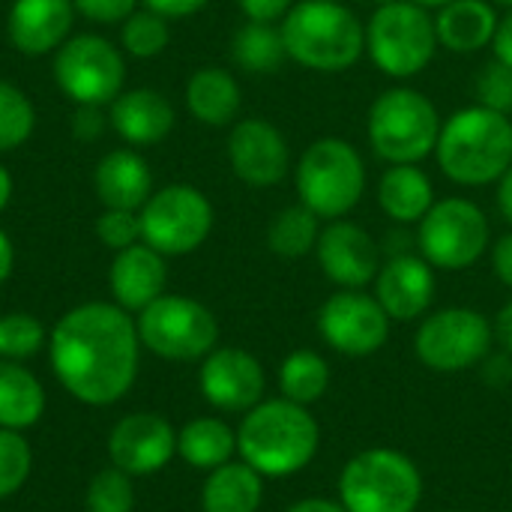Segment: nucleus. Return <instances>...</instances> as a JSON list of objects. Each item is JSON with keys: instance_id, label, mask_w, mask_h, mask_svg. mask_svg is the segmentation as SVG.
Returning <instances> with one entry per match:
<instances>
[{"instance_id": "49530a36", "label": "nucleus", "mask_w": 512, "mask_h": 512, "mask_svg": "<svg viewBox=\"0 0 512 512\" xmlns=\"http://www.w3.org/2000/svg\"><path fill=\"white\" fill-rule=\"evenodd\" d=\"M492 48H495V60L507 63L512 69V9H507V15H501Z\"/></svg>"}, {"instance_id": "bb28decb", "label": "nucleus", "mask_w": 512, "mask_h": 512, "mask_svg": "<svg viewBox=\"0 0 512 512\" xmlns=\"http://www.w3.org/2000/svg\"><path fill=\"white\" fill-rule=\"evenodd\" d=\"M264 504V477L243 459H231L201 486V512H258Z\"/></svg>"}, {"instance_id": "4d7b16f0", "label": "nucleus", "mask_w": 512, "mask_h": 512, "mask_svg": "<svg viewBox=\"0 0 512 512\" xmlns=\"http://www.w3.org/2000/svg\"><path fill=\"white\" fill-rule=\"evenodd\" d=\"M456 512H465V510H456Z\"/></svg>"}, {"instance_id": "8fccbe9b", "label": "nucleus", "mask_w": 512, "mask_h": 512, "mask_svg": "<svg viewBox=\"0 0 512 512\" xmlns=\"http://www.w3.org/2000/svg\"><path fill=\"white\" fill-rule=\"evenodd\" d=\"M495 198H498V210H501V216H504V219L512 225V165L507 168V174L498 180V192H495Z\"/></svg>"}, {"instance_id": "7ed1b4c3", "label": "nucleus", "mask_w": 512, "mask_h": 512, "mask_svg": "<svg viewBox=\"0 0 512 512\" xmlns=\"http://www.w3.org/2000/svg\"><path fill=\"white\" fill-rule=\"evenodd\" d=\"M435 159L459 186L498 183L512 165V117L477 102L453 111L441 123Z\"/></svg>"}, {"instance_id": "aec40b11", "label": "nucleus", "mask_w": 512, "mask_h": 512, "mask_svg": "<svg viewBox=\"0 0 512 512\" xmlns=\"http://www.w3.org/2000/svg\"><path fill=\"white\" fill-rule=\"evenodd\" d=\"M168 264L165 255L150 249L144 240L117 252L108 270V291L114 303L126 312H141L165 294Z\"/></svg>"}, {"instance_id": "4be33fe9", "label": "nucleus", "mask_w": 512, "mask_h": 512, "mask_svg": "<svg viewBox=\"0 0 512 512\" xmlns=\"http://www.w3.org/2000/svg\"><path fill=\"white\" fill-rule=\"evenodd\" d=\"M111 126L135 147H153L174 129V105L153 87L120 93L111 102Z\"/></svg>"}, {"instance_id": "6e6552de", "label": "nucleus", "mask_w": 512, "mask_h": 512, "mask_svg": "<svg viewBox=\"0 0 512 512\" xmlns=\"http://www.w3.org/2000/svg\"><path fill=\"white\" fill-rule=\"evenodd\" d=\"M435 15L414 0L375 6L366 24V54L375 69L393 81L417 78L438 54Z\"/></svg>"}, {"instance_id": "4c0bfd02", "label": "nucleus", "mask_w": 512, "mask_h": 512, "mask_svg": "<svg viewBox=\"0 0 512 512\" xmlns=\"http://www.w3.org/2000/svg\"><path fill=\"white\" fill-rule=\"evenodd\" d=\"M477 105H486L498 114H512V69L501 60H492L480 69L474 81Z\"/></svg>"}, {"instance_id": "603ef678", "label": "nucleus", "mask_w": 512, "mask_h": 512, "mask_svg": "<svg viewBox=\"0 0 512 512\" xmlns=\"http://www.w3.org/2000/svg\"><path fill=\"white\" fill-rule=\"evenodd\" d=\"M9 198H12V177H9V171L0 165V210L9 204Z\"/></svg>"}, {"instance_id": "423d86ee", "label": "nucleus", "mask_w": 512, "mask_h": 512, "mask_svg": "<svg viewBox=\"0 0 512 512\" xmlns=\"http://www.w3.org/2000/svg\"><path fill=\"white\" fill-rule=\"evenodd\" d=\"M441 123L435 102L402 84L375 96L366 117V135L375 156L387 165H420L426 156H435Z\"/></svg>"}, {"instance_id": "37998d69", "label": "nucleus", "mask_w": 512, "mask_h": 512, "mask_svg": "<svg viewBox=\"0 0 512 512\" xmlns=\"http://www.w3.org/2000/svg\"><path fill=\"white\" fill-rule=\"evenodd\" d=\"M480 375L489 387H507L512 384V354L507 351H492L483 363H480Z\"/></svg>"}, {"instance_id": "c03bdc74", "label": "nucleus", "mask_w": 512, "mask_h": 512, "mask_svg": "<svg viewBox=\"0 0 512 512\" xmlns=\"http://www.w3.org/2000/svg\"><path fill=\"white\" fill-rule=\"evenodd\" d=\"M489 258H492V270H495L498 282L512 291V231H507L504 237H498L492 243Z\"/></svg>"}, {"instance_id": "58836bf2", "label": "nucleus", "mask_w": 512, "mask_h": 512, "mask_svg": "<svg viewBox=\"0 0 512 512\" xmlns=\"http://www.w3.org/2000/svg\"><path fill=\"white\" fill-rule=\"evenodd\" d=\"M96 237L114 249L123 252L135 243H141V216L135 210H108L96 219Z\"/></svg>"}, {"instance_id": "09e8293b", "label": "nucleus", "mask_w": 512, "mask_h": 512, "mask_svg": "<svg viewBox=\"0 0 512 512\" xmlns=\"http://www.w3.org/2000/svg\"><path fill=\"white\" fill-rule=\"evenodd\" d=\"M285 512H348V510L339 504V498H336V501H330V498H303V501H294V504H291Z\"/></svg>"}, {"instance_id": "6ab92c4d", "label": "nucleus", "mask_w": 512, "mask_h": 512, "mask_svg": "<svg viewBox=\"0 0 512 512\" xmlns=\"http://www.w3.org/2000/svg\"><path fill=\"white\" fill-rule=\"evenodd\" d=\"M438 270L420 252L387 255L375 276V297L390 321H420L429 315L438 294Z\"/></svg>"}, {"instance_id": "a19ab883", "label": "nucleus", "mask_w": 512, "mask_h": 512, "mask_svg": "<svg viewBox=\"0 0 512 512\" xmlns=\"http://www.w3.org/2000/svg\"><path fill=\"white\" fill-rule=\"evenodd\" d=\"M294 3L297 0H237L246 21H270V24H279Z\"/></svg>"}, {"instance_id": "412c9836", "label": "nucleus", "mask_w": 512, "mask_h": 512, "mask_svg": "<svg viewBox=\"0 0 512 512\" xmlns=\"http://www.w3.org/2000/svg\"><path fill=\"white\" fill-rule=\"evenodd\" d=\"M72 0H15L9 9V39L21 54L57 51L72 30Z\"/></svg>"}, {"instance_id": "f3484780", "label": "nucleus", "mask_w": 512, "mask_h": 512, "mask_svg": "<svg viewBox=\"0 0 512 512\" xmlns=\"http://www.w3.org/2000/svg\"><path fill=\"white\" fill-rule=\"evenodd\" d=\"M315 261L336 288L366 291L384 264V252L363 225L351 219H333L321 228Z\"/></svg>"}, {"instance_id": "5701e85b", "label": "nucleus", "mask_w": 512, "mask_h": 512, "mask_svg": "<svg viewBox=\"0 0 512 512\" xmlns=\"http://www.w3.org/2000/svg\"><path fill=\"white\" fill-rule=\"evenodd\" d=\"M93 186L108 210H141L153 195L150 165L135 150H111L93 171Z\"/></svg>"}, {"instance_id": "c85d7f7f", "label": "nucleus", "mask_w": 512, "mask_h": 512, "mask_svg": "<svg viewBox=\"0 0 512 512\" xmlns=\"http://www.w3.org/2000/svg\"><path fill=\"white\" fill-rule=\"evenodd\" d=\"M177 456L207 474L237 456V429L219 417H195L177 429Z\"/></svg>"}, {"instance_id": "9d476101", "label": "nucleus", "mask_w": 512, "mask_h": 512, "mask_svg": "<svg viewBox=\"0 0 512 512\" xmlns=\"http://www.w3.org/2000/svg\"><path fill=\"white\" fill-rule=\"evenodd\" d=\"M492 246V225L486 210L462 195H450L432 204L417 225V252L435 270H468Z\"/></svg>"}, {"instance_id": "20e7f679", "label": "nucleus", "mask_w": 512, "mask_h": 512, "mask_svg": "<svg viewBox=\"0 0 512 512\" xmlns=\"http://www.w3.org/2000/svg\"><path fill=\"white\" fill-rule=\"evenodd\" d=\"M279 27L288 60L312 72L336 75L366 54V24L339 0H297Z\"/></svg>"}, {"instance_id": "f8f14e48", "label": "nucleus", "mask_w": 512, "mask_h": 512, "mask_svg": "<svg viewBox=\"0 0 512 512\" xmlns=\"http://www.w3.org/2000/svg\"><path fill=\"white\" fill-rule=\"evenodd\" d=\"M138 216L141 240L165 258L201 249L213 231V204L189 183H171L153 192Z\"/></svg>"}, {"instance_id": "72a5a7b5", "label": "nucleus", "mask_w": 512, "mask_h": 512, "mask_svg": "<svg viewBox=\"0 0 512 512\" xmlns=\"http://www.w3.org/2000/svg\"><path fill=\"white\" fill-rule=\"evenodd\" d=\"M135 477L108 465L96 471L84 492V512H135Z\"/></svg>"}, {"instance_id": "f03ea898", "label": "nucleus", "mask_w": 512, "mask_h": 512, "mask_svg": "<svg viewBox=\"0 0 512 512\" xmlns=\"http://www.w3.org/2000/svg\"><path fill=\"white\" fill-rule=\"evenodd\" d=\"M321 450V426L309 408L282 396L258 402L237 426V456L264 480L306 471Z\"/></svg>"}, {"instance_id": "f257e3e1", "label": "nucleus", "mask_w": 512, "mask_h": 512, "mask_svg": "<svg viewBox=\"0 0 512 512\" xmlns=\"http://www.w3.org/2000/svg\"><path fill=\"white\" fill-rule=\"evenodd\" d=\"M48 360L54 378L75 402L87 408L117 405L138 378V324L117 303H81L51 327Z\"/></svg>"}, {"instance_id": "cd10ccee", "label": "nucleus", "mask_w": 512, "mask_h": 512, "mask_svg": "<svg viewBox=\"0 0 512 512\" xmlns=\"http://www.w3.org/2000/svg\"><path fill=\"white\" fill-rule=\"evenodd\" d=\"M42 381L15 360H0V429L27 432L45 414Z\"/></svg>"}, {"instance_id": "dca6fc26", "label": "nucleus", "mask_w": 512, "mask_h": 512, "mask_svg": "<svg viewBox=\"0 0 512 512\" xmlns=\"http://www.w3.org/2000/svg\"><path fill=\"white\" fill-rule=\"evenodd\" d=\"M177 456V429L153 411H132L108 432V462L129 477H153Z\"/></svg>"}, {"instance_id": "a211bd4d", "label": "nucleus", "mask_w": 512, "mask_h": 512, "mask_svg": "<svg viewBox=\"0 0 512 512\" xmlns=\"http://www.w3.org/2000/svg\"><path fill=\"white\" fill-rule=\"evenodd\" d=\"M228 162L237 180L255 189H267L282 183L291 171V147L270 120L246 117L231 126Z\"/></svg>"}, {"instance_id": "7c9ffc66", "label": "nucleus", "mask_w": 512, "mask_h": 512, "mask_svg": "<svg viewBox=\"0 0 512 512\" xmlns=\"http://www.w3.org/2000/svg\"><path fill=\"white\" fill-rule=\"evenodd\" d=\"M276 384H279V396L282 399L297 402L303 408H312V405H318L327 396V387H330V363L318 351L297 348V351H291L282 360L279 375H276Z\"/></svg>"}, {"instance_id": "a18cd8bd", "label": "nucleus", "mask_w": 512, "mask_h": 512, "mask_svg": "<svg viewBox=\"0 0 512 512\" xmlns=\"http://www.w3.org/2000/svg\"><path fill=\"white\" fill-rule=\"evenodd\" d=\"M210 0H144L147 9L165 15V18H186V15H195L207 6Z\"/></svg>"}, {"instance_id": "79ce46f5", "label": "nucleus", "mask_w": 512, "mask_h": 512, "mask_svg": "<svg viewBox=\"0 0 512 512\" xmlns=\"http://www.w3.org/2000/svg\"><path fill=\"white\" fill-rule=\"evenodd\" d=\"M105 129V117L99 111V105H78L75 108V117H72V135L78 141H93L99 138Z\"/></svg>"}, {"instance_id": "a878e982", "label": "nucleus", "mask_w": 512, "mask_h": 512, "mask_svg": "<svg viewBox=\"0 0 512 512\" xmlns=\"http://www.w3.org/2000/svg\"><path fill=\"white\" fill-rule=\"evenodd\" d=\"M243 93L237 78L222 66H201L186 81V108L204 126H231L240 114Z\"/></svg>"}, {"instance_id": "473e14b6", "label": "nucleus", "mask_w": 512, "mask_h": 512, "mask_svg": "<svg viewBox=\"0 0 512 512\" xmlns=\"http://www.w3.org/2000/svg\"><path fill=\"white\" fill-rule=\"evenodd\" d=\"M48 345L45 324L30 312L0 315V360L24 363Z\"/></svg>"}, {"instance_id": "de8ad7c7", "label": "nucleus", "mask_w": 512, "mask_h": 512, "mask_svg": "<svg viewBox=\"0 0 512 512\" xmlns=\"http://www.w3.org/2000/svg\"><path fill=\"white\" fill-rule=\"evenodd\" d=\"M492 336H495V345H498L501 351L512 354V300L510 303H504V306L498 309V315L492 318Z\"/></svg>"}, {"instance_id": "4468645a", "label": "nucleus", "mask_w": 512, "mask_h": 512, "mask_svg": "<svg viewBox=\"0 0 512 512\" xmlns=\"http://www.w3.org/2000/svg\"><path fill=\"white\" fill-rule=\"evenodd\" d=\"M390 315L369 291L339 288L318 309V336L342 357H372L390 339Z\"/></svg>"}, {"instance_id": "9b49d317", "label": "nucleus", "mask_w": 512, "mask_h": 512, "mask_svg": "<svg viewBox=\"0 0 512 512\" xmlns=\"http://www.w3.org/2000/svg\"><path fill=\"white\" fill-rule=\"evenodd\" d=\"M495 348L492 321L471 306H444L420 318L414 336L417 360L444 375L477 369Z\"/></svg>"}, {"instance_id": "ddd939ff", "label": "nucleus", "mask_w": 512, "mask_h": 512, "mask_svg": "<svg viewBox=\"0 0 512 512\" xmlns=\"http://www.w3.org/2000/svg\"><path fill=\"white\" fill-rule=\"evenodd\" d=\"M54 78L75 105H111L126 81L123 54L105 36H72L54 54Z\"/></svg>"}, {"instance_id": "e433bc0d", "label": "nucleus", "mask_w": 512, "mask_h": 512, "mask_svg": "<svg viewBox=\"0 0 512 512\" xmlns=\"http://www.w3.org/2000/svg\"><path fill=\"white\" fill-rule=\"evenodd\" d=\"M33 471V450L24 432L0 429V501L18 495Z\"/></svg>"}, {"instance_id": "2eb2a0df", "label": "nucleus", "mask_w": 512, "mask_h": 512, "mask_svg": "<svg viewBox=\"0 0 512 512\" xmlns=\"http://www.w3.org/2000/svg\"><path fill=\"white\" fill-rule=\"evenodd\" d=\"M198 390L204 402L222 414H246L258 402H264L267 393V375L255 354L246 348H213L201 360L198 372Z\"/></svg>"}, {"instance_id": "5fc2aeb1", "label": "nucleus", "mask_w": 512, "mask_h": 512, "mask_svg": "<svg viewBox=\"0 0 512 512\" xmlns=\"http://www.w3.org/2000/svg\"><path fill=\"white\" fill-rule=\"evenodd\" d=\"M498 6H504V9H512V0H495Z\"/></svg>"}, {"instance_id": "b1692460", "label": "nucleus", "mask_w": 512, "mask_h": 512, "mask_svg": "<svg viewBox=\"0 0 512 512\" xmlns=\"http://www.w3.org/2000/svg\"><path fill=\"white\" fill-rule=\"evenodd\" d=\"M375 198L381 213L393 225L405 228H417L438 201L432 177L420 165H387V171L378 180Z\"/></svg>"}, {"instance_id": "c9c22d12", "label": "nucleus", "mask_w": 512, "mask_h": 512, "mask_svg": "<svg viewBox=\"0 0 512 512\" xmlns=\"http://www.w3.org/2000/svg\"><path fill=\"white\" fill-rule=\"evenodd\" d=\"M123 48L132 54V57H156L168 48L171 42V30H168V18L153 12V9H141V12H132L126 21H123Z\"/></svg>"}, {"instance_id": "0eeeda50", "label": "nucleus", "mask_w": 512, "mask_h": 512, "mask_svg": "<svg viewBox=\"0 0 512 512\" xmlns=\"http://www.w3.org/2000/svg\"><path fill=\"white\" fill-rule=\"evenodd\" d=\"M336 492L348 512H417L423 474L402 450L369 447L345 462Z\"/></svg>"}, {"instance_id": "2f4dec72", "label": "nucleus", "mask_w": 512, "mask_h": 512, "mask_svg": "<svg viewBox=\"0 0 512 512\" xmlns=\"http://www.w3.org/2000/svg\"><path fill=\"white\" fill-rule=\"evenodd\" d=\"M321 228H324V222L306 204H300V201L288 204L267 225V249L285 261L315 255Z\"/></svg>"}, {"instance_id": "393cba45", "label": "nucleus", "mask_w": 512, "mask_h": 512, "mask_svg": "<svg viewBox=\"0 0 512 512\" xmlns=\"http://www.w3.org/2000/svg\"><path fill=\"white\" fill-rule=\"evenodd\" d=\"M498 21L501 15L489 0H453L435 12L438 45L450 54H477L492 45Z\"/></svg>"}, {"instance_id": "864d4df0", "label": "nucleus", "mask_w": 512, "mask_h": 512, "mask_svg": "<svg viewBox=\"0 0 512 512\" xmlns=\"http://www.w3.org/2000/svg\"><path fill=\"white\" fill-rule=\"evenodd\" d=\"M417 6H423V9H429V12H438L441 6H447V3H453V0H414Z\"/></svg>"}, {"instance_id": "f704fd0d", "label": "nucleus", "mask_w": 512, "mask_h": 512, "mask_svg": "<svg viewBox=\"0 0 512 512\" xmlns=\"http://www.w3.org/2000/svg\"><path fill=\"white\" fill-rule=\"evenodd\" d=\"M36 126V111L24 90L9 81H0V153L21 147Z\"/></svg>"}, {"instance_id": "39448f33", "label": "nucleus", "mask_w": 512, "mask_h": 512, "mask_svg": "<svg viewBox=\"0 0 512 512\" xmlns=\"http://www.w3.org/2000/svg\"><path fill=\"white\" fill-rule=\"evenodd\" d=\"M366 159L339 135L315 138L297 159L294 186L300 204H306L321 222L345 219L366 195Z\"/></svg>"}, {"instance_id": "3c124183", "label": "nucleus", "mask_w": 512, "mask_h": 512, "mask_svg": "<svg viewBox=\"0 0 512 512\" xmlns=\"http://www.w3.org/2000/svg\"><path fill=\"white\" fill-rule=\"evenodd\" d=\"M12 267H15V249H12L9 234L0 228V285L12 276Z\"/></svg>"}, {"instance_id": "6e6d98bb", "label": "nucleus", "mask_w": 512, "mask_h": 512, "mask_svg": "<svg viewBox=\"0 0 512 512\" xmlns=\"http://www.w3.org/2000/svg\"><path fill=\"white\" fill-rule=\"evenodd\" d=\"M369 3H375V6H384V3H393V0H369Z\"/></svg>"}, {"instance_id": "ea45409f", "label": "nucleus", "mask_w": 512, "mask_h": 512, "mask_svg": "<svg viewBox=\"0 0 512 512\" xmlns=\"http://www.w3.org/2000/svg\"><path fill=\"white\" fill-rule=\"evenodd\" d=\"M72 6L96 24H117L135 12L138 0H72Z\"/></svg>"}, {"instance_id": "1a4fd4ad", "label": "nucleus", "mask_w": 512, "mask_h": 512, "mask_svg": "<svg viewBox=\"0 0 512 512\" xmlns=\"http://www.w3.org/2000/svg\"><path fill=\"white\" fill-rule=\"evenodd\" d=\"M138 339L159 360L192 363L204 360L219 345L216 315L195 297L162 294L138 312Z\"/></svg>"}, {"instance_id": "c756f323", "label": "nucleus", "mask_w": 512, "mask_h": 512, "mask_svg": "<svg viewBox=\"0 0 512 512\" xmlns=\"http://www.w3.org/2000/svg\"><path fill=\"white\" fill-rule=\"evenodd\" d=\"M234 63L249 75H273L288 60L282 27L270 21H246L231 39Z\"/></svg>"}]
</instances>
